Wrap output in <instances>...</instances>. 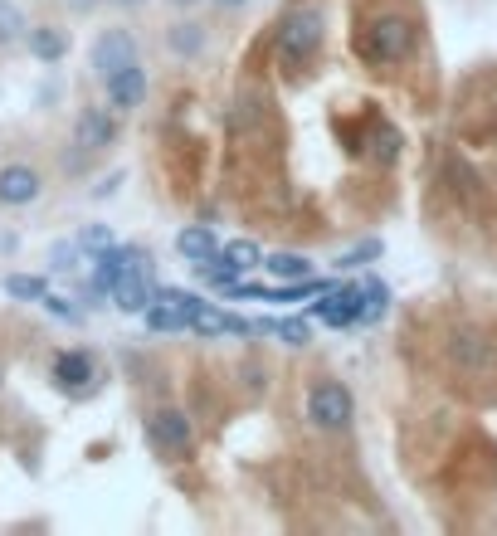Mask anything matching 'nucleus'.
I'll return each mask as SVG.
<instances>
[{
    "mask_svg": "<svg viewBox=\"0 0 497 536\" xmlns=\"http://www.w3.org/2000/svg\"><path fill=\"white\" fill-rule=\"evenodd\" d=\"M415 39H420L415 20H405V15H376L366 25V35H361V54L371 64H400V59H410Z\"/></svg>",
    "mask_w": 497,
    "mask_h": 536,
    "instance_id": "f257e3e1",
    "label": "nucleus"
},
{
    "mask_svg": "<svg viewBox=\"0 0 497 536\" xmlns=\"http://www.w3.org/2000/svg\"><path fill=\"white\" fill-rule=\"evenodd\" d=\"M317 44H322V15H317V10H293V15L278 25V54H283L288 69L307 64V59L317 54Z\"/></svg>",
    "mask_w": 497,
    "mask_h": 536,
    "instance_id": "f03ea898",
    "label": "nucleus"
},
{
    "mask_svg": "<svg viewBox=\"0 0 497 536\" xmlns=\"http://www.w3.org/2000/svg\"><path fill=\"white\" fill-rule=\"evenodd\" d=\"M351 415H356V400L342 381H317L307 390V420L317 429H346Z\"/></svg>",
    "mask_w": 497,
    "mask_h": 536,
    "instance_id": "7ed1b4c3",
    "label": "nucleus"
},
{
    "mask_svg": "<svg viewBox=\"0 0 497 536\" xmlns=\"http://www.w3.org/2000/svg\"><path fill=\"white\" fill-rule=\"evenodd\" d=\"M147 439H152L156 454H166V459H181V454H191V420H186V410H156L152 420H147Z\"/></svg>",
    "mask_w": 497,
    "mask_h": 536,
    "instance_id": "20e7f679",
    "label": "nucleus"
},
{
    "mask_svg": "<svg viewBox=\"0 0 497 536\" xmlns=\"http://www.w3.org/2000/svg\"><path fill=\"white\" fill-rule=\"evenodd\" d=\"M361 307H366V283H346V288H327L322 303H312V317H322L327 327H351L361 322Z\"/></svg>",
    "mask_w": 497,
    "mask_h": 536,
    "instance_id": "39448f33",
    "label": "nucleus"
},
{
    "mask_svg": "<svg viewBox=\"0 0 497 536\" xmlns=\"http://www.w3.org/2000/svg\"><path fill=\"white\" fill-rule=\"evenodd\" d=\"M127 64H137V39L127 30H103L93 39V69H98V78H113Z\"/></svg>",
    "mask_w": 497,
    "mask_h": 536,
    "instance_id": "423d86ee",
    "label": "nucleus"
},
{
    "mask_svg": "<svg viewBox=\"0 0 497 536\" xmlns=\"http://www.w3.org/2000/svg\"><path fill=\"white\" fill-rule=\"evenodd\" d=\"M132 264H152V259H142V249H122V244L98 249L93 254V293H113Z\"/></svg>",
    "mask_w": 497,
    "mask_h": 536,
    "instance_id": "0eeeda50",
    "label": "nucleus"
},
{
    "mask_svg": "<svg viewBox=\"0 0 497 536\" xmlns=\"http://www.w3.org/2000/svg\"><path fill=\"white\" fill-rule=\"evenodd\" d=\"M108 298H113L122 312H147V303L156 298V288H152V264H132L127 273H122V283H117Z\"/></svg>",
    "mask_w": 497,
    "mask_h": 536,
    "instance_id": "6e6552de",
    "label": "nucleus"
},
{
    "mask_svg": "<svg viewBox=\"0 0 497 536\" xmlns=\"http://www.w3.org/2000/svg\"><path fill=\"white\" fill-rule=\"evenodd\" d=\"M108 83V103H113L117 113H132V108H142V98H147V69L142 64H127V69H117L113 78H103Z\"/></svg>",
    "mask_w": 497,
    "mask_h": 536,
    "instance_id": "1a4fd4ad",
    "label": "nucleus"
},
{
    "mask_svg": "<svg viewBox=\"0 0 497 536\" xmlns=\"http://www.w3.org/2000/svg\"><path fill=\"white\" fill-rule=\"evenodd\" d=\"M74 142L83 152H103V147H113L117 142V122L108 108H83L78 113V127H74Z\"/></svg>",
    "mask_w": 497,
    "mask_h": 536,
    "instance_id": "9d476101",
    "label": "nucleus"
},
{
    "mask_svg": "<svg viewBox=\"0 0 497 536\" xmlns=\"http://www.w3.org/2000/svg\"><path fill=\"white\" fill-rule=\"evenodd\" d=\"M191 332L195 337H225V332H254V322H244V317H234V312H220L215 303H195V312H191Z\"/></svg>",
    "mask_w": 497,
    "mask_h": 536,
    "instance_id": "9b49d317",
    "label": "nucleus"
},
{
    "mask_svg": "<svg viewBox=\"0 0 497 536\" xmlns=\"http://www.w3.org/2000/svg\"><path fill=\"white\" fill-rule=\"evenodd\" d=\"M39 200V171L35 166H5L0 171V205H30Z\"/></svg>",
    "mask_w": 497,
    "mask_h": 536,
    "instance_id": "f8f14e48",
    "label": "nucleus"
},
{
    "mask_svg": "<svg viewBox=\"0 0 497 536\" xmlns=\"http://www.w3.org/2000/svg\"><path fill=\"white\" fill-rule=\"evenodd\" d=\"M176 254L186 259V264H205V259H215L220 254V239H215V230L210 225H191V230L176 234Z\"/></svg>",
    "mask_w": 497,
    "mask_h": 536,
    "instance_id": "ddd939ff",
    "label": "nucleus"
},
{
    "mask_svg": "<svg viewBox=\"0 0 497 536\" xmlns=\"http://www.w3.org/2000/svg\"><path fill=\"white\" fill-rule=\"evenodd\" d=\"M142 317H147V327H152V332H186V327H191V307L171 303V298H161V293L147 303Z\"/></svg>",
    "mask_w": 497,
    "mask_h": 536,
    "instance_id": "4468645a",
    "label": "nucleus"
},
{
    "mask_svg": "<svg viewBox=\"0 0 497 536\" xmlns=\"http://www.w3.org/2000/svg\"><path fill=\"white\" fill-rule=\"evenodd\" d=\"M54 381L64 385V390H83V385L93 381V356L88 351H59L54 356Z\"/></svg>",
    "mask_w": 497,
    "mask_h": 536,
    "instance_id": "2eb2a0df",
    "label": "nucleus"
},
{
    "mask_svg": "<svg viewBox=\"0 0 497 536\" xmlns=\"http://www.w3.org/2000/svg\"><path fill=\"white\" fill-rule=\"evenodd\" d=\"M25 39H30V54L44 59V64H59V59L69 54V35H64L59 25H35Z\"/></svg>",
    "mask_w": 497,
    "mask_h": 536,
    "instance_id": "dca6fc26",
    "label": "nucleus"
},
{
    "mask_svg": "<svg viewBox=\"0 0 497 536\" xmlns=\"http://www.w3.org/2000/svg\"><path fill=\"white\" fill-rule=\"evenodd\" d=\"M454 356H459L463 366H497L493 342L478 337V332H459V337H454Z\"/></svg>",
    "mask_w": 497,
    "mask_h": 536,
    "instance_id": "f3484780",
    "label": "nucleus"
},
{
    "mask_svg": "<svg viewBox=\"0 0 497 536\" xmlns=\"http://www.w3.org/2000/svg\"><path fill=\"white\" fill-rule=\"evenodd\" d=\"M264 268L273 273V278H283V283H303V278H312V264H307L303 254H268Z\"/></svg>",
    "mask_w": 497,
    "mask_h": 536,
    "instance_id": "a211bd4d",
    "label": "nucleus"
},
{
    "mask_svg": "<svg viewBox=\"0 0 497 536\" xmlns=\"http://www.w3.org/2000/svg\"><path fill=\"white\" fill-rule=\"evenodd\" d=\"M220 254H225V264L239 268V273H249V268H264V249H259L254 239H230Z\"/></svg>",
    "mask_w": 497,
    "mask_h": 536,
    "instance_id": "6ab92c4d",
    "label": "nucleus"
},
{
    "mask_svg": "<svg viewBox=\"0 0 497 536\" xmlns=\"http://www.w3.org/2000/svg\"><path fill=\"white\" fill-rule=\"evenodd\" d=\"M5 293H10L15 303H44L49 283H44V278H35V273H10V278H5Z\"/></svg>",
    "mask_w": 497,
    "mask_h": 536,
    "instance_id": "aec40b11",
    "label": "nucleus"
},
{
    "mask_svg": "<svg viewBox=\"0 0 497 536\" xmlns=\"http://www.w3.org/2000/svg\"><path fill=\"white\" fill-rule=\"evenodd\" d=\"M381 254H385L381 239H361V244H351V249L337 254V268H366V264H376Z\"/></svg>",
    "mask_w": 497,
    "mask_h": 536,
    "instance_id": "412c9836",
    "label": "nucleus"
},
{
    "mask_svg": "<svg viewBox=\"0 0 497 536\" xmlns=\"http://www.w3.org/2000/svg\"><path fill=\"white\" fill-rule=\"evenodd\" d=\"M166 44H171V54H200L205 49V30L200 25H171Z\"/></svg>",
    "mask_w": 497,
    "mask_h": 536,
    "instance_id": "4be33fe9",
    "label": "nucleus"
},
{
    "mask_svg": "<svg viewBox=\"0 0 497 536\" xmlns=\"http://www.w3.org/2000/svg\"><path fill=\"white\" fill-rule=\"evenodd\" d=\"M385 307H390V288L371 278V283H366V307H361V322H381Z\"/></svg>",
    "mask_w": 497,
    "mask_h": 536,
    "instance_id": "5701e85b",
    "label": "nucleus"
},
{
    "mask_svg": "<svg viewBox=\"0 0 497 536\" xmlns=\"http://www.w3.org/2000/svg\"><path fill=\"white\" fill-rule=\"evenodd\" d=\"M20 35H25V15L10 0H0V44H15Z\"/></svg>",
    "mask_w": 497,
    "mask_h": 536,
    "instance_id": "b1692460",
    "label": "nucleus"
},
{
    "mask_svg": "<svg viewBox=\"0 0 497 536\" xmlns=\"http://www.w3.org/2000/svg\"><path fill=\"white\" fill-rule=\"evenodd\" d=\"M273 332H278L288 346H307V342H312V327H307L303 317H283V322H273Z\"/></svg>",
    "mask_w": 497,
    "mask_h": 536,
    "instance_id": "393cba45",
    "label": "nucleus"
},
{
    "mask_svg": "<svg viewBox=\"0 0 497 536\" xmlns=\"http://www.w3.org/2000/svg\"><path fill=\"white\" fill-rule=\"evenodd\" d=\"M108 244H113V230H108V225H88V230L78 234V249H93V254H98V249H108Z\"/></svg>",
    "mask_w": 497,
    "mask_h": 536,
    "instance_id": "a878e982",
    "label": "nucleus"
},
{
    "mask_svg": "<svg viewBox=\"0 0 497 536\" xmlns=\"http://www.w3.org/2000/svg\"><path fill=\"white\" fill-rule=\"evenodd\" d=\"M44 307H49L54 317H69V322H78V317H83V312H78V307H69V298H59V293H44Z\"/></svg>",
    "mask_w": 497,
    "mask_h": 536,
    "instance_id": "bb28decb",
    "label": "nucleus"
},
{
    "mask_svg": "<svg viewBox=\"0 0 497 536\" xmlns=\"http://www.w3.org/2000/svg\"><path fill=\"white\" fill-rule=\"evenodd\" d=\"M78 264V244H59L54 249V268H74Z\"/></svg>",
    "mask_w": 497,
    "mask_h": 536,
    "instance_id": "cd10ccee",
    "label": "nucleus"
},
{
    "mask_svg": "<svg viewBox=\"0 0 497 536\" xmlns=\"http://www.w3.org/2000/svg\"><path fill=\"white\" fill-rule=\"evenodd\" d=\"M220 10H239V5H249V0H215Z\"/></svg>",
    "mask_w": 497,
    "mask_h": 536,
    "instance_id": "c85d7f7f",
    "label": "nucleus"
},
{
    "mask_svg": "<svg viewBox=\"0 0 497 536\" xmlns=\"http://www.w3.org/2000/svg\"><path fill=\"white\" fill-rule=\"evenodd\" d=\"M117 5H137V0H117Z\"/></svg>",
    "mask_w": 497,
    "mask_h": 536,
    "instance_id": "c756f323",
    "label": "nucleus"
},
{
    "mask_svg": "<svg viewBox=\"0 0 497 536\" xmlns=\"http://www.w3.org/2000/svg\"><path fill=\"white\" fill-rule=\"evenodd\" d=\"M176 5H191V0H176Z\"/></svg>",
    "mask_w": 497,
    "mask_h": 536,
    "instance_id": "7c9ffc66",
    "label": "nucleus"
}]
</instances>
